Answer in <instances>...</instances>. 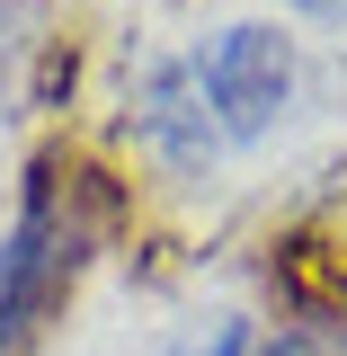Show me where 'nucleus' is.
Segmentation results:
<instances>
[{
  "label": "nucleus",
  "instance_id": "1",
  "mask_svg": "<svg viewBox=\"0 0 347 356\" xmlns=\"http://www.w3.org/2000/svg\"><path fill=\"white\" fill-rule=\"evenodd\" d=\"M196 98L214 107V125L232 143L267 134L285 116V98H294V44L276 27H223L205 44V63H196Z\"/></svg>",
  "mask_w": 347,
  "mask_h": 356
},
{
  "label": "nucleus",
  "instance_id": "2",
  "mask_svg": "<svg viewBox=\"0 0 347 356\" xmlns=\"http://www.w3.org/2000/svg\"><path fill=\"white\" fill-rule=\"evenodd\" d=\"M214 356H259V339H250V330L232 321V330H223V339H214Z\"/></svg>",
  "mask_w": 347,
  "mask_h": 356
},
{
  "label": "nucleus",
  "instance_id": "3",
  "mask_svg": "<svg viewBox=\"0 0 347 356\" xmlns=\"http://www.w3.org/2000/svg\"><path fill=\"white\" fill-rule=\"evenodd\" d=\"M294 9H303V18H339L347 0H294Z\"/></svg>",
  "mask_w": 347,
  "mask_h": 356
}]
</instances>
